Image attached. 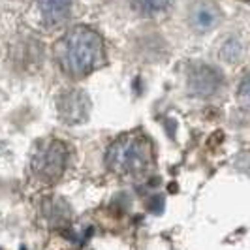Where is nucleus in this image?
<instances>
[{"label": "nucleus", "mask_w": 250, "mask_h": 250, "mask_svg": "<svg viewBox=\"0 0 250 250\" xmlns=\"http://www.w3.org/2000/svg\"><path fill=\"white\" fill-rule=\"evenodd\" d=\"M57 59L70 77L81 79L104 64V42L96 30L83 25L74 26L59 42Z\"/></svg>", "instance_id": "1"}, {"label": "nucleus", "mask_w": 250, "mask_h": 250, "mask_svg": "<svg viewBox=\"0 0 250 250\" xmlns=\"http://www.w3.org/2000/svg\"><path fill=\"white\" fill-rule=\"evenodd\" d=\"M105 162L115 175L143 177L152 169L154 164L152 145L141 132L123 134L109 145Z\"/></svg>", "instance_id": "2"}, {"label": "nucleus", "mask_w": 250, "mask_h": 250, "mask_svg": "<svg viewBox=\"0 0 250 250\" xmlns=\"http://www.w3.org/2000/svg\"><path fill=\"white\" fill-rule=\"evenodd\" d=\"M68 162V149L62 141H51L40 150L32 162V169L43 183H57L62 177Z\"/></svg>", "instance_id": "3"}, {"label": "nucleus", "mask_w": 250, "mask_h": 250, "mask_svg": "<svg viewBox=\"0 0 250 250\" xmlns=\"http://www.w3.org/2000/svg\"><path fill=\"white\" fill-rule=\"evenodd\" d=\"M88 111H90V102L83 90H70L59 100V115L61 121H64L66 125H77L87 121Z\"/></svg>", "instance_id": "4"}, {"label": "nucleus", "mask_w": 250, "mask_h": 250, "mask_svg": "<svg viewBox=\"0 0 250 250\" xmlns=\"http://www.w3.org/2000/svg\"><path fill=\"white\" fill-rule=\"evenodd\" d=\"M220 83H222L220 74L207 64L192 66L187 77L188 90L196 96H211L216 92V88L220 87Z\"/></svg>", "instance_id": "5"}, {"label": "nucleus", "mask_w": 250, "mask_h": 250, "mask_svg": "<svg viewBox=\"0 0 250 250\" xmlns=\"http://www.w3.org/2000/svg\"><path fill=\"white\" fill-rule=\"evenodd\" d=\"M220 19V12L211 0H198L190 8V25L198 32H207L211 30Z\"/></svg>", "instance_id": "6"}, {"label": "nucleus", "mask_w": 250, "mask_h": 250, "mask_svg": "<svg viewBox=\"0 0 250 250\" xmlns=\"http://www.w3.org/2000/svg\"><path fill=\"white\" fill-rule=\"evenodd\" d=\"M40 12L49 26L62 25L72 12V0H40Z\"/></svg>", "instance_id": "7"}, {"label": "nucleus", "mask_w": 250, "mask_h": 250, "mask_svg": "<svg viewBox=\"0 0 250 250\" xmlns=\"http://www.w3.org/2000/svg\"><path fill=\"white\" fill-rule=\"evenodd\" d=\"M134 12H138L139 15L145 17H152L156 13H162L169 8L171 0H130Z\"/></svg>", "instance_id": "8"}, {"label": "nucleus", "mask_w": 250, "mask_h": 250, "mask_svg": "<svg viewBox=\"0 0 250 250\" xmlns=\"http://www.w3.org/2000/svg\"><path fill=\"white\" fill-rule=\"evenodd\" d=\"M220 53H222V59H224V61H228V62H235V61H239V57H241L243 49H241V43H239L237 40H228Z\"/></svg>", "instance_id": "9"}, {"label": "nucleus", "mask_w": 250, "mask_h": 250, "mask_svg": "<svg viewBox=\"0 0 250 250\" xmlns=\"http://www.w3.org/2000/svg\"><path fill=\"white\" fill-rule=\"evenodd\" d=\"M239 100L243 102V104H247V105H250V74L239 85Z\"/></svg>", "instance_id": "10"}, {"label": "nucleus", "mask_w": 250, "mask_h": 250, "mask_svg": "<svg viewBox=\"0 0 250 250\" xmlns=\"http://www.w3.org/2000/svg\"><path fill=\"white\" fill-rule=\"evenodd\" d=\"M241 2H245V4H249L250 6V0H241Z\"/></svg>", "instance_id": "11"}]
</instances>
